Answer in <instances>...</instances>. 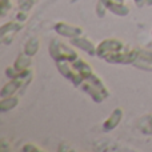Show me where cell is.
<instances>
[{
    "label": "cell",
    "mask_w": 152,
    "mask_h": 152,
    "mask_svg": "<svg viewBox=\"0 0 152 152\" xmlns=\"http://www.w3.org/2000/svg\"><path fill=\"white\" fill-rule=\"evenodd\" d=\"M37 45H39V42H37L36 39H31L26 44V53H28V55H34V53L37 51Z\"/></svg>",
    "instance_id": "2"
},
{
    "label": "cell",
    "mask_w": 152,
    "mask_h": 152,
    "mask_svg": "<svg viewBox=\"0 0 152 152\" xmlns=\"http://www.w3.org/2000/svg\"><path fill=\"white\" fill-rule=\"evenodd\" d=\"M120 118H121V110L120 108H118V110L113 111V113L111 115V118H108L107 120L104 121V129L110 131V129L115 128L116 124L120 121Z\"/></svg>",
    "instance_id": "1"
}]
</instances>
